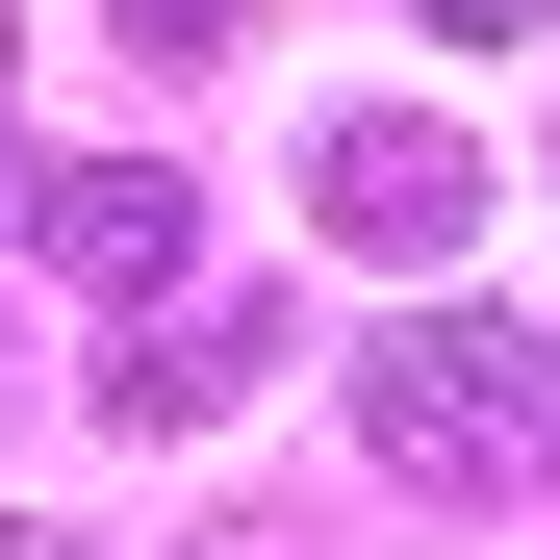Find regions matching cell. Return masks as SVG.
<instances>
[{
    "instance_id": "1",
    "label": "cell",
    "mask_w": 560,
    "mask_h": 560,
    "mask_svg": "<svg viewBox=\"0 0 560 560\" xmlns=\"http://www.w3.org/2000/svg\"><path fill=\"white\" fill-rule=\"evenodd\" d=\"M357 458H383V485H535L560 458V357L485 331V306H433V331L357 357Z\"/></svg>"
},
{
    "instance_id": "2",
    "label": "cell",
    "mask_w": 560,
    "mask_h": 560,
    "mask_svg": "<svg viewBox=\"0 0 560 560\" xmlns=\"http://www.w3.org/2000/svg\"><path fill=\"white\" fill-rule=\"evenodd\" d=\"M306 230L331 255H458L485 230V153H458L433 103H357V128H306Z\"/></svg>"
},
{
    "instance_id": "3",
    "label": "cell",
    "mask_w": 560,
    "mask_h": 560,
    "mask_svg": "<svg viewBox=\"0 0 560 560\" xmlns=\"http://www.w3.org/2000/svg\"><path fill=\"white\" fill-rule=\"evenodd\" d=\"M255 383H280V280H178V306L103 331V433H205V408H255Z\"/></svg>"
},
{
    "instance_id": "4",
    "label": "cell",
    "mask_w": 560,
    "mask_h": 560,
    "mask_svg": "<svg viewBox=\"0 0 560 560\" xmlns=\"http://www.w3.org/2000/svg\"><path fill=\"white\" fill-rule=\"evenodd\" d=\"M178 230H205V205H178L153 153H77V178H26V255H51V280H103V306H178Z\"/></svg>"
},
{
    "instance_id": "5",
    "label": "cell",
    "mask_w": 560,
    "mask_h": 560,
    "mask_svg": "<svg viewBox=\"0 0 560 560\" xmlns=\"http://www.w3.org/2000/svg\"><path fill=\"white\" fill-rule=\"evenodd\" d=\"M128 51H153V77H205V51H230V0H128Z\"/></svg>"
},
{
    "instance_id": "6",
    "label": "cell",
    "mask_w": 560,
    "mask_h": 560,
    "mask_svg": "<svg viewBox=\"0 0 560 560\" xmlns=\"http://www.w3.org/2000/svg\"><path fill=\"white\" fill-rule=\"evenodd\" d=\"M433 26H458V51H510V26H560V0H433Z\"/></svg>"
},
{
    "instance_id": "7",
    "label": "cell",
    "mask_w": 560,
    "mask_h": 560,
    "mask_svg": "<svg viewBox=\"0 0 560 560\" xmlns=\"http://www.w3.org/2000/svg\"><path fill=\"white\" fill-rule=\"evenodd\" d=\"M0 560H103V535H51V510H0Z\"/></svg>"
}]
</instances>
